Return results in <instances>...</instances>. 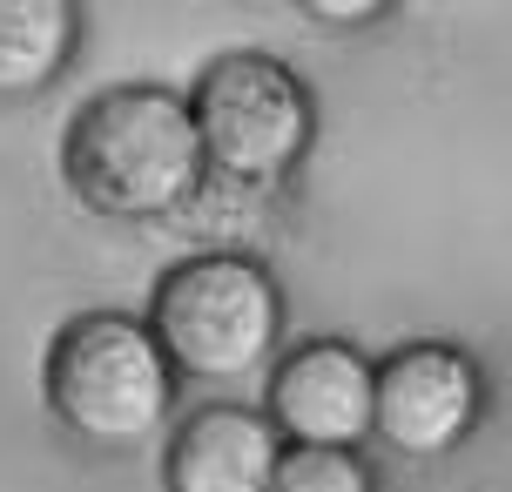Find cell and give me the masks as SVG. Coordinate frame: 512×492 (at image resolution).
<instances>
[{"mask_svg": "<svg viewBox=\"0 0 512 492\" xmlns=\"http://www.w3.org/2000/svg\"><path fill=\"white\" fill-rule=\"evenodd\" d=\"M486 412V378L459 344H398L384 364H371V439H384L398 459H445Z\"/></svg>", "mask_w": 512, "mask_h": 492, "instance_id": "5", "label": "cell"}, {"mask_svg": "<svg viewBox=\"0 0 512 492\" xmlns=\"http://www.w3.org/2000/svg\"><path fill=\"white\" fill-rule=\"evenodd\" d=\"M48 412L88 445H135L169 418L176 398V364L162 358L149 324L122 311L68 317L41 364Z\"/></svg>", "mask_w": 512, "mask_h": 492, "instance_id": "3", "label": "cell"}, {"mask_svg": "<svg viewBox=\"0 0 512 492\" xmlns=\"http://www.w3.org/2000/svg\"><path fill=\"white\" fill-rule=\"evenodd\" d=\"M283 432L263 412L243 405H203L176 425L169 459H162V486L169 492H263L277 472Z\"/></svg>", "mask_w": 512, "mask_h": 492, "instance_id": "7", "label": "cell"}, {"mask_svg": "<svg viewBox=\"0 0 512 492\" xmlns=\"http://www.w3.org/2000/svg\"><path fill=\"white\" fill-rule=\"evenodd\" d=\"M263 492H378L358 445H283Z\"/></svg>", "mask_w": 512, "mask_h": 492, "instance_id": "9", "label": "cell"}, {"mask_svg": "<svg viewBox=\"0 0 512 492\" xmlns=\"http://www.w3.org/2000/svg\"><path fill=\"white\" fill-rule=\"evenodd\" d=\"M203 142L189 102L162 81L102 88L68 115L61 129V176L95 216H169L203 182Z\"/></svg>", "mask_w": 512, "mask_h": 492, "instance_id": "1", "label": "cell"}, {"mask_svg": "<svg viewBox=\"0 0 512 492\" xmlns=\"http://www.w3.org/2000/svg\"><path fill=\"white\" fill-rule=\"evenodd\" d=\"M283 290L243 250L169 263L149 290V337L182 378H243L277 351Z\"/></svg>", "mask_w": 512, "mask_h": 492, "instance_id": "2", "label": "cell"}, {"mask_svg": "<svg viewBox=\"0 0 512 492\" xmlns=\"http://www.w3.org/2000/svg\"><path fill=\"white\" fill-rule=\"evenodd\" d=\"M81 54V0H0V102H27Z\"/></svg>", "mask_w": 512, "mask_h": 492, "instance_id": "8", "label": "cell"}, {"mask_svg": "<svg viewBox=\"0 0 512 492\" xmlns=\"http://www.w3.org/2000/svg\"><path fill=\"white\" fill-rule=\"evenodd\" d=\"M189 122L203 142V162L230 182H283L304 162L310 135H317V108L297 68H283L277 54H216L203 75L189 81Z\"/></svg>", "mask_w": 512, "mask_h": 492, "instance_id": "4", "label": "cell"}, {"mask_svg": "<svg viewBox=\"0 0 512 492\" xmlns=\"http://www.w3.org/2000/svg\"><path fill=\"white\" fill-rule=\"evenodd\" d=\"M263 418L283 445H364L371 439V358L344 337H310L283 351L263 391Z\"/></svg>", "mask_w": 512, "mask_h": 492, "instance_id": "6", "label": "cell"}, {"mask_svg": "<svg viewBox=\"0 0 512 492\" xmlns=\"http://www.w3.org/2000/svg\"><path fill=\"white\" fill-rule=\"evenodd\" d=\"M317 27H337V34H358V27H378L398 0H297Z\"/></svg>", "mask_w": 512, "mask_h": 492, "instance_id": "10", "label": "cell"}]
</instances>
